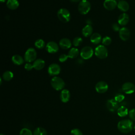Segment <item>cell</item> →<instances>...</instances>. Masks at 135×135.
<instances>
[{
	"instance_id": "obj_24",
	"label": "cell",
	"mask_w": 135,
	"mask_h": 135,
	"mask_svg": "<svg viewBox=\"0 0 135 135\" xmlns=\"http://www.w3.org/2000/svg\"><path fill=\"white\" fill-rule=\"evenodd\" d=\"M12 61L14 64L17 65H20L24 63V60L21 55L15 54L12 57Z\"/></svg>"
},
{
	"instance_id": "obj_22",
	"label": "cell",
	"mask_w": 135,
	"mask_h": 135,
	"mask_svg": "<svg viewBox=\"0 0 135 135\" xmlns=\"http://www.w3.org/2000/svg\"><path fill=\"white\" fill-rule=\"evenodd\" d=\"M7 7L10 9H16L19 6V3L17 0H7L6 3Z\"/></svg>"
},
{
	"instance_id": "obj_27",
	"label": "cell",
	"mask_w": 135,
	"mask_h": 135,
	"mask_svg": "<svg viewBox=\"0 0 135 135\" xmlns=\"http://www.w3.org/2000/svg\"><path fill=\"white\" fill-rule=\"evenodd\" d=\"M33 135H47V131L46 130L42 128V127H37L36 128L33 133Z\"/></svg>"
},
{
	"instance_id": "obj_5",
	"label": "cell",
	"mask_w": 135,
	"mask_h": 135,
	"mask_svg": "<svg viewBox=\"0 0 135 135\" xmlns=\"http://www.w3.org/2000/svg\"><path fill=\"white\" fill-rule=\"evenodd\" d=\"M95 54L98 58L103 59L108 56V51L104 45H100L95 47Z\"/></svg>"
},
{
	"instance_id": "obj_1",
	"label": "cell",
	"mask_w": 135,
	"mask_h": 135,
	"mask_svg": "<svg viewBox=\"0 0 135 135\" xmlns=\"http://www.w3.org/2000/svg\"><path fill=\"white\" fill-rule=\"evenodd\" d=\"M117 128L121 132L127 133L132 131L133 128V124L132 121L130 119H123L118 122Z\"/></svg>"
},
{
	"instance_id": "obj_31",
	"label": "cell",
	"mask_w": 135,
	"mask_h": 135,
	"mask_svg": "<svg viewBox=\"0 0 135 135\" xmlns=\"http://www.w3.org/2000/svg\"><path fill=\"white\" fill-rule=\"evenodd\" d=\"M111 38L109 37V36H105L103 38L102 40V43L103 44V45H109L111 44Z\"/></svg>"
},
{
	"instance_id": "obj_30",
	"label": "cell",
	"mask_w": 135,
	"mask_h": 135,
	"mask_svg": "<svg viewBox=\"0 0 135 135\" xmlns=\"http://www.w3.org/2000/svg\"><path fill=\"white\" fill-rule=\"evenodd\" d=\"M20 135H33L32 132L28 128H24L20 132Z\"/></svg>"
},
{
	"instance_id": "obj_33",
	"label": "cell",
	"mask_w": 135,
	"mask_h": 135,
	"mask_svg": "<svg viewBox=\"0 0 135 135\" xmlns=\"http://www.w3.org/2000/svg\"><path fill=\"white\" fill-rule=\"evenodd\" d=\"M71 135H83V133L78 128H74L71 130Z\"/></svg>"
},
{
	"instance_id": "obj_37",
	"label": "cell",
	"mask_w": 135,
	"mask_h": 135,
	"mask_svg": "<svg viewBox=\"0 0 135 135\" xmlns=\"http://www.w3.org/2000/svg\"><path fill=\"white\" fill-rule=\"evenodd\" d=\"M112 29L115 31V32H117V31H119L120 28V26L118 24L116 23H114L112 24Z\"/></svg>"
},
{
	"instance_id": "obj_32",
	"label": "cell",
	"mask_w": 135,
	"mask_h": 135,
	"mask_svg": "<svg viewBox=\"0 0 135 135\" xmlns=\"http://www.w3.org/2000/svg\"><path fill=\"white\" fill-rule=\"evenodd\" d=\"M124 99V95L122 94H117L114 97V100L118 103L122 101Z\"/></svg>"
},
{
	"instance_id": "obj_14",
	"label": "cell",
	"mask_w": 135,
	"mask_h": 135,
	"mask_svg": "<svg viewBox=\"0 0 135 135\" xmlns=\"http://www.w3.org/2000/svg\"><path fill=\"white\" fill-rule=\"evenodd\" d=\"M71 94L70 91L67 89H63L60 93V100L63 103L68 102L70 99Z\"/></svg>"
},
{
	"instance_id": "obj_9",
	"label": "cell",
	"mask_w": 135,
	"mask_h": 135,
	"mask_svg": "<svg viewBox=\"0 0 135 135\" xmlns=\"http://www.w3.org/2000/svg\"><path fill=\"white\" fill-rule=\"evenodd\" d=\"M108 84L103 81L98 82L95 86V91L99 93H105L108 90Z\"/></svg>"
},
{
	"instance_id": "obj_16",
	"label": "cell",
	"mask_w": 135,
	"mask_h": 135,
	"mask_svg": "<svg viewBox=\"0 0 135 135\" xmlns=\"http://www.w3.org/2000/svg\"><path fill=\"white\" fill-rule=\"evenodd\" d=\"M71 41L68 38H63L59 42V46L63 49L66 50L71 47Z\"/></svg>"
},
{
	"instance_id": "obj_36",
	"label": "cell",
	"mask_w": 135,
	"mask_h": 135,
	"mask_svg": "<svg viewBox=\"0 0 135 135\" xmlns=\"http://www.w3.org/2000/svg\"><path fill=\"white\" fill-rule=\"evenodd\" d=\"M24 68L25 70H26L27 71H31L32 70L33 68V64H32L31 63L29 62H27L25 65H24Z\"/></svg>"
},
{
	"instance_id": "obj_10",
	"label": "cell",
	"mask_w": 135,
	"mask_h": 135,
	"mask_svg": "<svg viewBox=\"0 0 135 135\" xmlns=\"http://www.w3.org/2000/svg\"><path fill=\"white\" fill-rule=\"evenodd\" d=\"M122 90L126 94H132L135 91V85L131 82H126L122 86Z\"/></svg>"
},
{
	"instance_id": "obj_2",
	"label": "cell",
	"mask_w": 135,
	"mask_h": 135,
	"mask_svg": "<svg viewBox=\"0 0 135 135\" xmlns=\"http://www.w3.org/2000/svg\"><path fill=\"white\" fill-rule=\"evenodd\" d=\"M51 84L52 88L56 91L62 90L65 86V82L63 80L57 76H55L52 78Z\"/></svg>"
},
{
	"instance_id": "obj_12",
	"label": "cell",
	"mask_w": 135,
	"mask_h": 135,
	"mask_svg": "<svg viewBox=\"0 0 135 135\" xmlns=\"http://www.w3.org/2000/svg\"><path fill=\"white\" fill-rule=\"evenodd\" d=\"M119 34L120 38L124 41H127L130 36V30L125 27L120 28V31H119Z\"/></svg>"
},
{
	"instance_id": "obj_21",
	"label": "cell",
	"mask_w": 135,
	"mask_h": 135,
	"mask_svg": "<svg viewBox=\"0 0 135 135\" xmlns=\"http://www.w3.org/2000/svg\"><path fill=\"white\" fill-rule=\"evenodd\" d=\"M101 35L98 33H94L90 36V41L94 44H98L101 42Z\"/></svg>"
},
{
	"instance_id": "obj_4",
	"label": "cell",
	"mask_w": 135,
	"mask_h": 135,
	"mask_svg": "<svg viewBox=\"0 0 135 135\" xmlns=\"http://www.w3.org/2000/svg\"><path fill=\"white\" fill-rule=\"evenodd\" d=\"M91 9V4L87 0H82L79 3L78 11L83 15L86 14Z\"/></svg>"
},
{
	"instance_id": "obj_18",
	"label": "cell",
	"mask_w": 135,
	"mask_h": 135,
	"mask_svg": "<svg viewBox=\"0 0 135 135\" xmlns=\"http://www.w3.org/2000/svg\"><path fill=\"white\" fill-rule=\"evenodd\" d=\"M33 68L36 70H42L45 66V61L42 59L35 60L33 64Z\"/></svg>"
},
{
	"instance_id": "obj_15",
	"label": "cell",
	"mask_w": 135,
	"mask_h": 135,
	"mask_svg": "<svg viewBox=\"0 0 135 135\" xmlns=\"http://www.w3.org/2000/svg\"><path fill=\"white\" fill-rule=\"evenodd\" d=\"M107 109L111 112L114 111L118 108V102L114 100V99H109L107 102Z\"/></svg>"
},
{
	"instance_id": "obj_40",
	"label": "cell",
	"mask_w": 135,
	"mask_h": 135,
	"mask_svg": "<svg viewBox=\"0 0 135 135\" xmlns=\"http://www.w3.org/2000/svg\"><path fill=\"white\" fill-rule=\"evenodd\" d=\"M133 129H134V131H135V125H134V127H133Z\"/></svg>"
},
{
	"instance_id": "obj_28",
	"label": "cell",
	"mask_w": 135,
	"mask_h": 135,
	"mask_svg": "<svg viewBox=\"0 0 135 135\" xmlns=\"http://www.w3.org/2000/svg\"><path fill=\"white\" fill-rule=\"evenodd\" d=\"M35 46L38 49H42L45 46V42L42 39H37L35 41L34 43Z\"/></svg>"
},
{
	"instance_id": "obj_41",
	"label": "cell",
	"mask_w": 135,
	"mask_h": 135,
	"mask_svg": "<svg viewBox=\"0 0 135 135\" xmlns=\"http://www.w3.org/2000/svg\"><path fill=\"white\" fill-rule=\"evenodd\" d=\"M1 135H5V134H3V133H1Z\"/></svg>"
},
{
	"instance_id": "obj_35",
	"label": "cell",
	"mask_w": 135,
	"mask_h": 135,
	"mask_svg": "<svg viewBox=\"0 0 135 135\" xmlns=\"http://www.w3.org/2000/svg\"><path fill=\"white\" fill-rule=\"evenodd\" d=\"M68 58H69V56L68 55H66L65 54H62L59 56V60L61 62H64L66 61Z\"/></svg>"
},
{
	"instance_id": "obj_13",
	"label": "cell",
	"mask_w": 135,
	"mask_h": 135,
	"mask_svg": "<svg viewBox=\"0 0 135 135\" xmlns=\"http://www.w3.org/2000/svg\"><path fill=\"white\" fill-rule=\"evenodd\" d=\"M117 5L118 4L116 0H105L103 3L104 7L108 11L114 9Z\"/></svg>"
},
{
	"instance_id": "obj_39",
	"label": "cell",
	"mask_w": 135,
	"mask_h": 135,
	"mask_svg": "<svg viewBox=\"0 0 135 135\" xmlns=\"http://www.w3.org/2000/svg\"><path fill=\"white\" fill-rule=\"evenodd\" d=\"M1 1V3H4V2H5L6 0H0Z\"/></svg>"
},
{
	"instance_id": "obj_25",
	"label": "cell",
	"mask_w": 135,
	"mask_h": 135,
	"mask_svg": "<svg viewBox=\"0 0 135 135\" xmlns=\"http://www.w3.org/2000/svg\"><path fill=\"white\" fill-rule=\"evenodd\" d=\"M79 54V50L75 47H73L70 50L68 53V56L71 59L76 58Z\"/></svg>"
},
{
	"instance_id": "obj_29",
	"label": "cell",
	"mask_w": 135,
	"mask_h": 135,
	"mask_svg": "<svg viewBox=\"0 0 135 135\" xmlns=\"http://www.w3.org/2000/svg\"><path fill=\"white\" fill-rule=\"evenodd\" d=\"M83 42V40H82V38L80 37H75L73 40V42H72V43L73 44L74 46H78L79 45H80L81 44V43H82Z\"/></svg>"
},
{
	"instance_id": "obj_38",
	"label": "cell",
	"mask_w": 135,
	"mask_h": 135,
	"mask_svg": "<svg viewBox=\"0 0 135 135\" xmlns=\"http://www.w3.org/2000/svg\"><path fill=\"white\" fill-rule=\"evenodd\" d=\"M71 2H74V3H75V2H80V1L81 0H70Z\"/></svg>"
},
{
	"instance_id": "obj_7",
	"label": "cell",
	"mask_w": 135,
	"mask_h": 135,
	"mask_svg": "<svg viewBox=\"0 0 135 135\" xmlns=\"http://www.w3.org/2000/svg\"><path fill=\"white\" fill-rule=\"evenodd\" d=\"M93 50L91 47L86 46L81 49L80 51V56L83 59L88 60L93 56Z\"/></svg>"
},
{
	"instance_id": "obj_34",
	"label": "cell",
	"mask_w": 135,
	"mask_h": 135,
	"mask_svg": "<svg viewBox=\"0 0 135 135\" xmlns=\"http://www.w3.org/2000/svg\"><path fill=\"white\" fill-rule=\"evenodd\" d=\"M129 117L132 121H135V109H132L129 111Z\"/></svg>"
},
{
	"instance_id": "obj_6",
	"label": "cell",
	"mask_w": 135,
	"mask_h": 135,
	"mask_svg": "<svg viewBox=\"0 0 135 135\" xmlns=\"http://www.w3.org/2000/svg\"><path fill=\"white\" fill-rule=\"evenodd\" d=\"M37 56V53L36 50L32 47L28 48L25 52L24 54V60L26 62L31 63L34 61Z\"/></svg>"
},
{
	"instance_id": "obj_8",
	"label": "cell",
	"mask_w": 135,
	"mask_h": 135,
	"mask_svg": "<svg viewBox=\"0 0 135 135\" xmlns=\"http://www.w3.org/2000/svg\"><path fill=\"white\" fill-rule=\"evenodd\" d=\"M61 71V68L59 64L56 63H52L50 64L48 68L47 72L49 75L51 76H56L58 75Z\"/></svg>"
},
{
	"instance_id": "obj_11",
	"label": "cell",
	"mask_w": 135,
	"mask_h": 135,
	"mask_svg": "<svg viewBox=\"0 0 135 135\" xmlns=\"http://www.w3.org/2000/svg\"><path fill=\"white\" fill-rule=\"evenodd\" d=\"M59 49V45L54 41L49 42L46 46V50L50 53H55L58 52Z\"/></svg>"
},
{
	"instance_id": "obj_23",
	"label": "cell",
	"mask_w": 135,
	"mask_h": 135,
	"mask_svg": "<svg viewBox=\"0 0 135 135\" xmlns=\"http://www.w3.org/2000/svg\"><path fill=\"white\" fill-rule=\"evenodd\" d=\"M129 113L128 108L125 106H121L117 109V114L120 117H124Z\"/></svg>"
},
{
	"instance_id": "obj_20",
	"label": "cell",
	"mask_w": 135,
	"mask_h": 135,
	"mask_svg": "<svg viewBox=\"0 0 135 135\" xmlns=\"http://www.w3.org/2000/svg\"><path fill=\"white\" fill-rule=\"evenodd\" d=\"M93 28L91 25H85L82 30V34L85 37L91 36L93 34Z\"/></svg>"
},
{
	"instance_id": "obj_17",
	"label": "cell",
	"mask_w": 135,
	"mask_h": 135,
	"mask_svg": "<svg viewBox=\"0 0 135 135\" xmlns=\"http://www.w3.org/2000/svg\"><path fill=\"white\" fill-rule=\"evenodd\" d=\"M129 21V17L128 15L126 13H122L118 17V23L120 25L124 26L128 24Z\"/></svg>"
},
{
	"instance_id": "obj_3",
	"label": "cell",
	"mask_w": 135,
	"mask_h": 135,
	"mask_svg": "<svg viewBox=\"0 0 135 135\" xmlns=\"http://www.w3.org/2000/svg\"><path fill=\"white\" fill-rule=\"evenodd\" d=\"M58 18L63 23H67L71 19V14L68 9L65 8L60 9L57 13Z\"/></svg>"
},
{
	"instance_id": "obj_26",
	"label": "cell",
	"mask_w": 135,
	"mask_h": 135,
	"mask_svg": "<svg viewBox=\"0 0 135 135\" xmlns=\"http://www.w3.org/2000/svg\"><path fill=\"white\" fill-rule=\"evenodd\" d=\"M14 76L13 73L10 71H6L4 72V73L3 74L2 78L3 79L6 81H9L11 80Z\"/></svg>"
},
{
	"instance_id": "obj_19",
	"label": "cell",
	"mask_w": 135,
	"mask_h": 135,
	"mask_svg": "<svg viewBox=\"0 0 135 135\" xmlns=\"http://www.w3.org/2000/svg\"><path fill=\"white\" fill-rule=\"evenodd\" d=\"M117 6L120 11L124 12L128 11L129 9V5L128 3L124 0L119 1L118 3Z\"/></svg>"
}]
</instances>
